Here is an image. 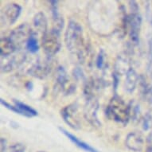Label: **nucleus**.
<instances>
[{
  "instance_id": "4",
  "label": "nucleus",
  "mask_w": 152,
  "mask_h": 152,
  "mask_svg": "<svg viewBox=\"0 0 152 152\" xmlns=\"http://www.w3.org/2000/svg\"><path fill=\"white\" fill-rule=\"evenodd\" d=\"M61 31L52 28L48 30L42 37V45L45 55L49 58H52L58 53L61 47Z\"/></svg>"
},
{
  "instance_id": "27",
  "label": "nucleus",
  "mask_w": 152,
  "mask_h": 152,
  "mask_svg": "<svg viewBox=\"0 0 152 152\" xmlns=\"http://www.w3.org/2000/svg\"><path fill=\"white\" fill-rule=\"evenodd\" d=\"M73 74H74V77L77 79V80H83L85 78V75H84V72L80 68H76L73 70Z\"/></svg>"
},
{
  "instance_id": "3",
  "label": "nucleus",
  "mask_w": 152,
  "mask_h": 152,
  "mask_svg": "<svg viewBox=\"0 0 152 152\" xmlns=\"http://www.w3.org/2000/svg\"><path fill=\"white\" fill-rule=\"evenodd\" d=\"M124 25L129 37L130 43L132 46H135L140 43V34L142 26V17L140 11H131L128 15H125Z\"/></svg>"
},
{
  "instance_id": "21",
  "label": "nucleus",
  "mask_w": 152,
  "mask_h": 152,
  "mask_svg": "<svg viewBox=\"0 0 152 152\" xmlns=\"http://www.w3.org/2000/svg\"><path fill=\"white\" fill-rule=\"evenodd\" d=\"M130 106V119L134 123L139 122L141 119V110L140 105L135 102H131Z\"/></svg>"
},
{
  "instance_id": "25",
  "label": "nucleus",
  "mask_w": 152,
  "mask_h": 152,
  "mask_svg": "<svg viewBox=\"0 0 152 152\" xmlns=\"http://www.w3.org/2000/svg\"><path fill=\"white\" fill-rule=\"evenodd\" d=\"M0 101H1V104H2V105H3V106H4L6 108H7V109L10 110V111H12L13 112H15V113H16V114L21 115L19 110L18 109L15 105H11L10 104H9L7 101H6V100H3V99H1V100H0Z\"/></svg>"
},
{
  "instance_id": "22",
  "label": "nucleus",
  "mask_w": 152,
  "mask_h": 152,
  "mask_svg": "<svg viewBox=\"0 0 152 152\" xmlns=\"http://www.w3.org/2000/svg\"><path fill=\"white\" fill-rule=\"evenodd\" d=\"M105 56L106 54H105L104 51L103 50H100L97 57H96V65L98 69H103L106 65V62H105L106 57Z\"/></svg>"
},
{
  "instance_id": "14",
  "label": "nucleus",
  "mask_w": 152,
  "mask_h": 152,
  "mask_svg": "<svg viewBox=\"0 0 152 152\" xmlns=\"http://www.w3.org/2000/svg\"><path fill=\"white\" fill-rule=\"evenodd\" d=\"M59 130L61 131V133H63L64 135L66 136V137L69 139V140L71 141V142L75 144L77 147H79L80 149L83 150L86 152H100L98 150H96V148H94L93 147H92L91 145H89L87 142H84L81 140H80L79 138H77L76 135H72V133H70L68 131H66L65 129L62 128V127H59Z\"/></svg>"
},
{
  "instance_id": "11",
  "label": "nucleus",
  "mask_w": 152,
  "mask_h": 152,
  "mask_svg": "<svg viewBox=\"0 0 152 152\" xmlns=\"http://www.w3.org/2000/svg\"><path fill=\"white\" fill-rule=\"evenodd\" d=\"M125 145L130 151L134 152H140L142 151L144 146V140L142 135L139 132H130L126 137Z\"/></svg>"
},
{
  "instance_id": "18",
  "label": "nucleus",
  "mask_w": 152,
  "mask_h": 152,
  "mask_svg": "<svg viewBox=\"0 0 152 152\" xmlns=\"http://www.w3.org/2000/svg\"><path fill=\"white\" fill-rule=\"evenodd\" d=\"M13 102H14V104H15L18 109L19 110L21 115H23V116L27 118H31L37 116V114H38L34 108H33L31 106L22 102L20 100H15H15H13Z\"/></svg>"
},
{
  "instance_id": "17",
  "label": "nucleus",
  "mask_w": 152,
  "mask_h": 152,
  "mask_svg": "<svg viewBox=\"0 0 152 152\" xmlns=\"http://www.w3.org/2000/svg\"><path fill=\"white\" fill-rule=\"evenodd\" d=\"M18 50L15 46V45L11 42L7 36L1 37L0 41V53L1 58H8L13 55Z\"/></svg>"
},
{
  "instance_id": "12",
  "label": "nucleus",
  "mask_w": 152,
  "mask_h": 152,
  "mask_svg": "<svg viewBox=\"0 0 152 152\" xmlns=\"http://www.w3.org/2000/svg\"><path fill=\"white\" fill-rule=\"evenodd\" d=\"M25 55L16 54L11 55L8 58H5V62H1V70L3 72H10L19 65H22L25 61Z\"/></svg>"
},
{
  "instance_id": "13",
  "label": "nucleus",
  "mask_w": 152,
  "mask_h": 152,
  "mask_svg": "<svg viewBox=\"0 0 152 152\" xmlns=\"http://www.w3.org/2000/svg\"><path fill=\"white\" fill-rule=\"evenodd\" d=\"M33 25H34V27L36 30L34 32L37 35H38V34H40L42 37L49 30H48V23L46 16L42 11L37 13L34 15V17L33 18Z\"/></svg>"
},
{
  "instance_id": "5",
  "label": "nucleus",
  "mask_w": 152,
  "mask_h": 152,
  "mask_svg": "<svg viewBox=\"0 0 152 152\" xmlns=\"http://www.w3.org/2000/svg\"><path fill=\"white\" fill-rule=\"evenodd\" d=\"M99 109V101L96 95L85 96V104L84 107V116L85 120L94 127H100L101 123L98 119L97 112Z\"/></svg>"
},
{
  "instance_id": "15",
  "label": "nucleus",
  "mask_w": 152,
  "mask_h": 152,
  "mask_svg": "<svg viewBox=\"0 0 152 152\" xmlns=\"http://www.w3.org/2000/svg\"><path fill=\"white\" fill-rule=\"evenodd\" d=\"M58 3H59L58 1H50V10H51L53 23V28L61 31L65 26V21L58 10Z\"/></svg>"
},
{
  "instance_id": "28",
  "label": "nucleus",
  "mask_w": 152,
  "mask_h": 152,
  "mask_svg": "<svg viewBox=\"0 0 152 152\" xmlns=\"http://www.w3.org/2000/svg\"><path fill=\"white\" fill-rule=\"evenodd\" d=\"M146 152H152V133L149 134L146 140Z\"/></svg>"
},
{
  "instance_id": "26",
  "label": "nucleus",
  "mask_w": 152,
  "mask_h": 152,
  "mask_svg": "<svg viewBox=\"0 0 152 152\" xmlns=\"http://www.w3.org/2000/svg\"><path fill=\"white\" fill-rule=\"evenodd\" d=\"M9 152H25V147L22 143H15L10 147Z\"/></svg>"
},
{
  "instance_id": "20",
  "label": "nucleus",
  "mask_w": 152,
  "mask_h": 152,
  "mask_svg": "<svg viewBox=\"0 0 152 152\" xmlns=\"http://www.w3.org/2000/svg\"><path fill=\"white\" fill-rule=\"evenodd\" d=\"M26 50L31 53H35L39 50V42H38V38H37V34L34 31H33L32 34L29 37L27 42L26 44Z\"/></svg>"
},
{
  "instance_id": "29",
  "label": "nucleus",
  "mask_w": 152,
  "mask_h": 152,
  "mask_svg": "<svg viewBox=\"0 0 152 152\" xmlns=\"http://www.w3.org/2000/svg\"><path fill=\"white\" fill-rule=\"evenodd\" d=\"M1 152H7V142L4 138H1Z\"/></svg>"
},
{
  "instance_id": "19",
  "label": "nucleus",
  "mask_w": 152,
  "mask_h": 152,
  "mask_svg": "<svg viewBox=\"0 0 152 152\" xmlns=\"http://www.w3.org/2000/svg\"><path fill=\"white\" fill-rule=\"evenodd\" d=\"M129 61L127 57L125 56H119L117 60L115 61V72L117 73L119 76L122 74H126L127 72L129 70Z\"/></svg>"
},
{
  "instance_id": "8",
  "label": "nucleus",
  "mask_w": 152,
  "mask_h": 152,
  "mask_svg": "<svg viewBox=\"0 0 152 152\" xmlns=\"http://www.w3.org/2000/svg\"><path fill=\"white\" fill-rule=\"evenodd\" d=\"M69 81V77L66 70L62 66H58L55 72V82L57 88L65 95L71 94L76 89V86Z\"/></svg>"
},
{
  "instance_id": "23",
  "label": "nucleus",
  "mask_w": 152,
  "mask_h": 152,
  "mask_svg": "<svg viewBox=\"0 0 152 152\" xmlns=\"http://www.w3.org/2000/svg\"><path fill=\"white\" fill-rule=\"evenodd\" d=\"M152 115L150 113H147L142 118V127L144 131H148L151 127Z\"/></svg>"
},
{
  "instance_id": "9",
  "label": "nucleus",
  "mask_w": 152,
  "mask_h": 152,
  "mask_svg": "<svg viewBox=\"0 0 152 152\" xmlns=\"http://www.w3.org/2000/svg\"><path fill=\"white\" fill-rule=\"evenodd\" d=\"M61 115L64 121L72 129H80V121L78 115L77 107L75 104H71L63 107L61 110Z\"/></svg>"
},
{
  "instance_id": "24",
  "label": "nucleus",
  "mask_w": 152,
  "mask_h": 152,
  "mask_svg": "<svg viewBox=\"0 0 152 152\" xmlns=\"http://www.w3.org/2000/svg\"><path fill=\"white\" fill-rule=\"evenodd\" d=\"M148 73L152 77V38L149 43V56H148V65H147Z\"/></svg>"
},
{
  "instance_id": "10",
  "label": "nucleus",
  "mask_w": 152,
  "mask_h": 152,
  "mask_svg": "<svg viewBox=\"0 0 152 152\" xmlns=\"http://www.w3.org/2000/svg\"><path fill=\"white\" fill-rule=\"evenodd\" d=\"M51 68L52 66L49 60L37 61L28 69V73L38 79H43L46 77L50 73Z\"/></svg>"
},
{
  "instance_id": "6",
  "label": "nucleus",
  "mask_w": 152,
  "mask_h": 152,
  "mask_svg": "<svg viewBox=\"0 0 152 152\" xmlns=\"http://www.w3.org/2000/svg\"><path fill=\"white\" fill-rule=\"evenodd\" d=\"M33 31L34 30L28 23H22L21 25L13 29L7 37L18 51L24 44H26Z\"/></svg>"
},
{
  "instance_id": "1",
  "label": "nucleus",
  "mask_w": 152,
  "mask_h": 152,
  "mask_svg": "<svg viewBox=\"0 0 152 152\" xmlns=\"http://www.w3.org/2000/svg\"><path fill=\"white\" fill-rule=\"evenodd\" d=\"M84 37V30L80 23L70 21L65 33V43L68 50L75 55L80 63L85 61L87 55Z\"/></svg>"
},
{
  "instance_id": "7",
  "label": "nucleus",
  "mask_w": 152,
  "mask_h": 152,
  "mask_svg": "<svg viewBox=\"0 0 152 152\" xmlns=\"http://www.w3.org/2000/svg\"><path fill=\"white\" fill-rule=\"evenodd\" d=\"M22 13V7L15 3H8L1 10V26H10L16 23Z\"/></svg>"
},
{
  "instance_id": "2",
  "label": "nucleus",
  "mask_w": 152,
  "mask_h": 152,
  "mask_svg": "<svg viewBox=\"0 0 152 152\" xmlns=\"http://www.w3.org/2000/svg\"><path fill=\"white\" fill-rule=\"evenodd\" d=\"M106 115L111 120L126 125L130 120V106L117 95L111 99L106 108Z\"/></svg>"
},
{
  "instance_id": "16",
  "label": "nucleus",
  "mask_w": 152,
  "mask_h": 152,
  "mask_svg": "<svg viewBox=\"0 0 152 152\" xmlns=\"http://www.w3.org/2000/svg\"><path fill=\"white\" fill-rule=\"evenodd\" d=\"M140 81V77L133 68H130L126 73L125 80V89L128 93H132L136 88V85Z\"/></svg>"
}]
</instances>
